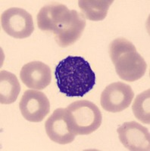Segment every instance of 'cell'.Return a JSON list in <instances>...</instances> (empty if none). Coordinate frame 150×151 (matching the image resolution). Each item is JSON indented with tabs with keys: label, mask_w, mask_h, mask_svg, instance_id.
Returning <instances> with one entry per match:
<instances>
[{
	"label": "cell",
	"mask_w": 150,
	"mask_h": 151,
	"mask_svg": "<svg viewBox=\"0 0 150 151\" xmlns=\"http://www.w3.org/2000/svg\"><path fill=\"white\" fill-rule=\"evenodd\" d=\"M21 86L14 74L6 70L0 73V103L10 104L17 100Z\"/></svg>",
	"instance_id": "7c38bea8"
},
{
	"label": "cell",
	"mask_w": 150,
	"mask_h": 151,
	"mask_svg": "<svg viewBox=\"0 0 150 151\" xmlns=\"http://www.w3.org/2000/svg\"><path fill=\"white\" fill-rule=\"evenodd\" d=\"M55 76L59 91L67 97H83L96 84L95 73L80 56H68L61 60Z\"/></svg>",
	"instance_id": "6da1fadb"
},
{
	"label": "cell",
	"mask_w": 150,
	"mask_h": 151,
	"mask_svg": "<svg viewBox=\"0 0 150 151\" xmlns=\"http://www.w3.org/2000/svg\"><path fill=\"white\" fill-rule=\"evenodd\" d=\"M71 15L66 5L52 3L43 6L37 14V25L43 31H55Z\"/></svg>",
	"instance_id": "8fae6325"
},
{
	"label": "cell",
	"mask_w": 150,
	"mask_h": 151,
	"mask_svg": "<svg viewBox=\"0 0 150 151\" xmlns=\"http://www.w3.org/2000/svg\"><path fill=\"white\" fill-rule=\"evenodd\" d=\"M133 113L138 120L145 124L150 123V90H146L136 97L132 105Z\"/></svg>",
	"instance_id": "5bb4252c"
},
{
	"label": "cell",
	"mask_w": 150,
	"mask_h": 151,
	"mask_svg": "<svg viewBox=\"0 0 150 151\" xmlns=\"http://www.w3.org/2000/svg\"><path fill=\"white\" fill-rule=\"evenodd\" d=\"M109 55L121 79L135 82L141 79L146 71L144 58L136 52L133 43L124 38H118L111 42Z\"/></svg>",
	"instance_id": "7a4b0ae2"
},
{
	"label": "cell",
	"mask_w": 150,
	"mask_h": 151,
	"mask_svg": "<svg viewBox=\"0 0 150 151\" xmlns=\"http://www.w3.org/2000/svg\"><path fill=\"white\" fill-rule=\"evenodd\" d=\"M21 79L27 87L43 90L51 83V70L41 61L30 62L23 66L20 72Z\"/></svg>",
	"instance_id": "30bf717a"
},
{
	"label": "cell",
	"mask_w": 150,
	"mask_h": 151,
	"mask_svg": "<svg viewBox=\"0 0 150 151\" xmlns=\"http://www.w3.org/2000/svg\"><path fill=\"white\" fill-rule=\"evenodd\" d=\"M1 25L5 33L15 39L29 37L34 30L31 14L20 8L5 10L1 15Z\"/></svg>",
	"instance_id": "277c9868"
},
{
	"label": "cell",
	"mask_w": 150,
	"mask_h": 151,
	"mask_svg": "<svg viewBox=\"0 0 150 151\" xmlns=\"http://www.w3.org/2000/svg\"><path fill=\"white\" fill-rule=\"evenodd\" d=\"M121 144L129 150L149 151L150 134L146 127L137 122H124L117 130Z\"/></svg>",
	"instance_id": "ba28073f"
},
{
	"label": "cell",
	"mask_w": 150,
	"mask_h": 151,
	"mask_svg": "<svg viewBox=\"0 0 150 151\" xmlns=\"http://www.w3.org/2000/svg\"><path fill=\"white\" fill-rule=\"evenodd\" d=\"M86 27V19L83 14L71 10L67 21L53 32L55 42L62 48L73 45L81 37Z\"/></svg>",
	"instance_id": "9c48e42d"
},
{
	"label": "cell",
	"mask_w": 150,
	"mask_h": 151,
	"mask_svg": "<svg viewBox=\"0 0 150 151\" xmlns=\"http://www.w3.org/2000/svg\"><path fill=\"white\" fill-rule=\"evenodd\" d=\"M45 129L50 139L59 144H70L76 137L71 127L66 108L56 109L47 119Z\"/></svg>",
	"instance_id": "52a82bcc"
},
{
	"label": "cell",
	"mask_w": 150,
	"mask_h": 151,
	"mask_svg": "<svg viewBox=\"0 0 150 151\" xmlns=\"http://www.w3.org/2000/svg\"><path fill=\"white\" fill-rule=\"evenodd\" d=\"M112 3V0H80L78 2L85 18L93 21L104 20Z\"/></svg>",
	"instance_id": "4fadbf2b"
},
{
	"label": "cell",
	"mask_w": 150,
	"mask_h": 151,
	"mask_svg": "<svg viewBox=\"0 0 150 151\" xmlns=\"http://www.w3.org/2000/svg\"><path fill=\"white\" fill-rule=\"evenodd\" d=\"M70 124L76 135H86L96 131L102 116L98 106L89 101H77L66 107Z\"/></svg>",
	"instance_id": "3957f363"
},
{
	"label": "cell",
	"mask_w": 150,
	"mask_h": 151,
	"mask_svg": "<svg viewBox=\"0 0 150 151\" xmlns=\"http://www.w3.org/2000/svg\"><path fill=\"white\" fill-rule=\"evenodd\" d=\"M19 107L23 117L32 122H41L50 112V103L46 95L33 89L24 91Z\"/></svg>",
	"instance_id": "8992f818"
},
{
	"label": "cell",
	"mask_w": 150,
	"mask_h": 151,
	"mask_svg": "<svg viewBox=\"0 0 150 151\" xmlns=\"http://www.w3.org/2000/svg\"><path fill=\"white\" fill-rule=\"evenodd\" d=\"M134 93L129 85L117 82L109 85L101 94V106L105 110L118 113L130 105Z\"/></svg>",
	"instance_id": "5b68a950"
}]
</instances>
